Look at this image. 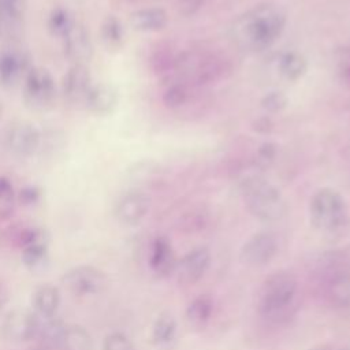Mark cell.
<instances>
[{"label": "cell", "mask_w": 350, "mask_h": 350, "mask_svg": "<svg viewBox=\"0 0 350 350\" xmlns=\"http://www.w3.org/2000/svg\"><path fill=\"white\" fill-rule=\"evenodd\" d=\"M313 350H331L328 346H319V347H314Z\"/></svg>", "instance_id": "obj_37"}, {"label": "cell", "mask_w": 350, "mask_h": 350, "mask_svg": "<svg viewBox=\"0 0 350 350\" xmlns=\"http://www.w3.org/2000/svg\"><path fill=\"white\" fill-rule=\"evenodd\" d=\"M38 314L26 309H14L5 314L0 325V334L10 342H26L36 338Z\"/></svg>", "instance_id": "obj_6"}, {"label": "cell", "mask_w": 350, "mask_h": 350, "mask_svg": "<svg viewBox=\"0 0 350 350\" xmlns=\"http://www.w3.org/2000/svg\"><path fill=\"white\" fill-rule=\"evenodd\" d=\"M100 36H101V41H103L104 46L108 51L119 49L123 44V37H124L123 26H122L120 21L113 15L107 16L101 23Z\"/></svg>", "instance_id": "obj_21"}, {"label": "cell", "mask_w": 350, "mask_h": 350, "mask_svg": "<svg viewBox=\"0 0 350 350\" xmlns=\"http://www.w3.org/2000/svg\"><path fill=\"white\" fill-rule=\"evenodd\" d=\"M253 129L258 133H269L272 130V122L268 118H260L254 122Z\"/></svg>", "instance_id": "obj_34"}, {"label": "cell", "mask_w": 350, "mask_h": 350, "mask_svg": "<svg viewBox=\"0 0 350 350\" xmlns=\"http://www.w3.org/2000/svg\"><path fill=\"white\" fill-rule=\"evenodd\" d=\"M211 254L206 247H197L187 253L178 264V279L182 283H193L200 279L209 267Z\"/></svg>", "instance_id": "obj_13"}, {"label": "cell", "mask_w": 350, "mask_h": 350, "mask_svg": "<svg viewBox=\"0 0 350 350\" xmlns=\"http://www.w3.org/2000/svg\"><path fill=\"white\" fill-rule=\"evenodd\" d=\"M276 154H278L276 145L273 142H265L257 149L254 154V165L258 170H267L273 164Z\"/></svg>", "instance_id": "obj_26"}, {"label": "cell", "mask_w": 350, "mask_h": 350, "mask_svg": "<svg viewBox=\"0 0 350 350\" xmlns=\"http://www.w3.org/2000/svg\"><path fill=\"white\" fill-rule=\"evenodd\" d=\"M187 98V93L183 85H172L163 94V101L167 107L175 108L182 105Z\"/></svg>", "instance_id": "obj_30"}, {"label": "cell", "mask_w": 350, "mask_h": 350, "mask_svg": "<svg viewBox=\"0 0 350 350\" xmlns=\"http://www.w3.org/2000/svg\"><path fill=\"white\" fill-rule=\"evenodd\" d=\"M92 86V77L88 67L85 64H72L63 77L62 93L68 103L83 104Z\"/></svg>", "instance_id": "obj_10"}, {"label": "cell", "mask_w": 350, "mask_h": 350, "mask_svg": "<svg viewBox=\"0 0 350 350\" xmlns=\"http://www.w3.org/2000/svg\"><path fill=\"white\" fill-rule=\"evenodd\" d=\"M74 25L75 22L70 15L68 10L63 7H56L51 11L48 18V30L51 31L52 36L63 38Z\"/></svg>", "instance_id": "obj_23"}, {"label": "cell", "mask_w": 350, "mask_h": 350, "mask_svg": "<svg viewBox=\"0 0 350 350\" xmlns=\"http://www.w3.org/2000/svg\"><path fill=\"white\" fill-rule=\"evenodd\" d=\"M175 320L171 314H161L153 325V339L156 343H167L175 334Z\"/></svg>", "instance_id": "obj_25"}, {"label": "cell", "mask_w": 350, "mask_h": 350, "mask_svg": "<svg viewBox=\"0 0 350 350\" xmlns=\"http://www.w3.org/2000/svg\"><path fill=\"white\" fill-rule=\"evenodd\" d=\"M8 15H7V12L4 11V8L1 7V4H0V36L3 34V31H4V26H5V18H7Z\"/></svg>", "instance_id": "obj_35"}, {"label": "cell", "mask_w": 350, "mask_h": 350, "mask_svg": "<svg viewBox=\"0 0 350 350\" xmlns=\"http://www.w3.org/2000/svg\"><path fill=\"white\" fill-rule=\"evenodd\" d=\"M176 264L178 262L175 260L170 242L165 238H157L152 246V256H150L152 269L160 276H167L175 271Z\"/></svg>", "instance_id": "obj_16"}, {"label": "cell", "mask_w": 350, "mask_h": 350, "mask_svg": "<svg viewBox=\"0 0 350 350\" xmlns=\"http://www.w3.org/2000/svg\"><path fill=\"white\" fill-rule=\"evenodd\" d=\"M287 97L282 92H271L261 100V107L271 113H276L283 111L287 107Z\"/></svg>", "instance_id": "obj_29"}, {"label": "cell", "mask_w": 350, "mask_h": 350, "mask_svg": "<svg viewBox=\"0 0 350 350\" xmlns=\"http://www.w3.org/2000/svg\"><path fill=\"white\" fill-rule=\"evenodd\" d=\"M278 252V241L271 232H258L249 238L241 249V260L247 265H264Z\"/></svg>", "instance_id": "obj_9"}, {"label": "cell", "mask_w": 350, "mask_h": 350, "mask_svg": "<svg viewBox=\"0 0 350 350\" xmlns=\"http://www.w3.org/2000/svg\"><path fill=\"white\" fill-rule=\"evenodd\" d=\"M284 26L286 11L279 4L260 3L234 22L232 36L242 49L260 52L276 41Z\"/></svg>", "instance_id": "obj_1"}, {"label": "cell", "mask_w": 350, "mask_h": 350, "mask_svg": "<svg viewBox=\"0 0 350 350\" xmlns=\"http://www.w3.org/2000/svg\"><path fill=\"white\" fill-rule=\"evenodd\" d=\"M85 107L94 115L105 116L113 112L118 104V93L108 83L93 85L85 98Z\"/></svg>", "instance_id": "obj_14"}, {"label": "cell", "mask_w": 350, "mask_h": 350, "mask_svg": "<svg viewBox=\"0 0 350 350\" xmlns=\"http://www.w3.org/2000/svg\"><path fill=\"white\" fill-rule=\"evenodd\" d=\"M41 197V193H40V189H37L36 186H26L23 187L21 191H19V201L21 204L23 205H34L38 202Z\"/></svg>", "instance_id": "obj_32"}, {"label": "cell", "mask_w": 350, "mask_h": 350, "mask_svg": "<svg viewBox=\"0 0 350 350\" xmlns=\"http://www.w3.org/2000/svg\"><path fill=\"white\" fill-rule=\"evenodd\" d=\"M60 304V293L55 286L44 284L36 290L33 295V305L40 317L55 316Z\"/></svg>", "instance_id": "obj_18"}, {"label": "cell", "mask_w": 350, "mask_h": 350, "mask_svg": "<svg viewBox=\"0 0 350 350\" xmlns=\"http://www.w3.org/2000/svg\"><path fill=\"white\" fill-rule=\"evenodd\" d=\"M150 200L142 191H129L116 204L115 215L126 226L139 223L149 211Z\"/></svg>", "instance_id": "obj_12"}, {"label": "cell", "mask_w": 350, "mask_h": 350, "mask_svg": "<svg viewBox=\"0 0 350 350\" xmlns=\"http://www.w3.org/2000/svg\"><path fill=\"white\" fill-rule=\"evenodd\" d=\"M63 49L66 56L74 64H85L93 55V42L88 29L77 23L71 27V30L62 38Z\"/></svg>", "instance_id": "obj_11"}, {"label": "cell", "mask_w": 350, "mask_h": 350, "mask_svg": "<svg viewBox=\"0 0 350 350\" xmlns=\"http://www.w3.org/2000/svg\"><path fill=\"white\" fill-rule=\"evenodd\" d=\"M308 68V62L298 52H287L279 59V71L287 81L299 79Z\"/></svg>", "instance_id": "obj_20"}, {"label": "cell", "mask_w": 350, "mask_h": 350, "mask_svg": "<svg viewBox=\"0 0 350 350\" xmlns=\"http://www.w3.org/2000/svg\"><path fill=\"white\" fill-rule=\"evenodd\" d=\"M247 209L262 221H276L284 216L286 204L279 190L264 178L253 175L241 185Z\"/></svg>", "instance_id": "obj_2"}, {"label": "cell", "mask_w": 350, "mask_h": 350, "mask_svg": "<svg viewBox=\"0 0 350 350\" xmlns=\"http://www.w3.org/2000/svg\"><path fill=\"white\" fill-rule=\"evenodd\" d=\"M40 131L27 122H19L7 130L4 135V145L12 154L18 157L33 156L40 146Z\"/></svg>", "instance_id": "obj_8"}, {"label": "cell", "mask_w": 350, "mask_h": 350, "mask_svg": "<svg viewBox=\"0 0 350 350\" xmlns=\"http://www.w3.org/2000/svg\"><path fill=\"white\" fill-rule=\"evenodd\" d=\"M297 291V280L288 272H275L260 291V310L267 317L280 316L291 304Z\"/></svg>", "instance_id": "obj_4"}, {"label": "cell", "mask_w": 350, "mask_h": 350, "mask_svg": "<svg viewBox=\"0 0 350 350\" xmlns=\"http://www.w3.org/2000/svg\"><path fill=\"white\" fill-rule=\"evenodd\" d=\"M343 72H345V75H346V78H347V79H349V81H350V67H349V68H347V70H345V71H343Z\"/></svg>", "instance_id": "obj_38"}, {"label": "cell", "mask_w": 350, "mask_h": 350, "mask_svg": "<svg viewBox=\"0 0 350 350\" xmlns=\"http://www.w3.org/2000/svg\"><path fill=\"white\" fill-rule=\"evenodd\" d=\"M167 14L163 8L148 7L130 15V25L138 31H159L167 25Z\"/></svg>", "instance_id": "obj_15"}, {"label": "cell", "mask_w": 350, "mask_h": 350, "mask_svg": "<svg viewBox=\"0 0 350 350\" xmlns=\"http://www.w3.org/2000/svg\"><path fill=\"white\" fill-rule=\"evenodd\" d=\"M56 97V86L52 75L45 68H30L25 75L23 100L36 111L49 108Z\"/></svg>", "instance_id": "obj_5"}, {"label": "cell", "mask_w": 350, "mask_h": 350, "mask_svg": "<svg viewBox=\"0 0 350 350\" xmlns=\"http://www.w3.org/2000/svg\"><path fill=\"white\" fill-rule=\"evenodd\" d=\"M103 350H134L129 338L120 332H112L105 336Z\"/></svg>", "instance_id": "obj_31"}, {"label": "cell", "mask_w": 350, "mask_h": 350, "mask_svg": "<svg viewBox=\"0 0 350 350\" xmlns=\"http://www.w3.org/2000/svg\"><path fill=\"white\" fill-rule=\"evenodd\" d=\"M46 256V243H34L23 247L22 252V261L30 267L34 268L44 262Z\"/></svg>", "instance_id": "obj_28"}, {"label": "cell", "mask_w": 350, "mask_h": 350, "mask_svg": "<svg viewBox=\"0 0 350 350\" xmlns=\"http://www.w3.org/2000/svg\"><path fill=\"white\" fill-rule=\"evenodd\" d=\"M310 220L320 231H339L347 220V208L343 197L332 189H320L310 201Z\"/></svg>", "instance_id": "obj_3"}, {"label": "cell", "mask_w": 350, "mask_h": 350, "mask_svg": "<svg viewBox=\"0 0 350 350\" xmlns=\"http://www.w3.org/2000/svg\"><path fill=\"white\" fill-rule=\"evenodd\" d=\"M212 312V302L208 297H198L193 299L186 309V319L193 327H204L209 320Z\"/></svg>", "instance_id": "obj_22"}, {"label": "cell", "mask_w": 350, "mask_h": 350, "mask_svg": "<svg viewBox=\"0 0 350 350\" xmlns=\"http://www.w3.org/2000/svg\"><path fill=\"white\" fill-rule=\"evenodd\" d=\"M59 347L63 350H93V339L83 327L66 325Z\"/></svg>", "instance_id": "obj_19"}, {"label": "cell", "mask_w": 350, "mask_h": 350, "mask_svg": "<svg viewBox=\"0 0 350 350\" xmlns=\"http://www.w3.org/2000/svg\"><path fill=\"white\" fill-rule=\"evenodd\" d=\"M25 68V60L21 53L15 51L0 52V85H14Z\"/></svg>", "instance_id": "obj_17"}, {"label": "cell", "mask_w": 350, "mask_h": 350, "mask_svg": "<svg viewBox=\"0 0 350 350\" xmlns=\"http://www.w3.org/2000/svg\"><path fill=\"white\" fill-rule=\"evenodd\" d=\"M0 113H1V105H0Z\"/></svg>", "instance_id": "obj_40"}, {"label": "cell", "mask_w": 350, "mask_h": 350, "mask_svg": "<svg viewBox=\"0 0 350 350\" xmlns=\"http://www.w3.org/2000/svg\"><path fill=\"white\" fill-rule=\"evenodd\" d=\"M202 3L204 0H178V11L185 16H190L201 8Z\"/></svg>", "instance_id": "obj_33"}, {"label": "cell", "mask_w": 350, "mask_h": 350, "mask_svg": "<svg viewBox=\"0 0 350 350\" xmlns=\"http://www.w3.org/2000/svg\"><path fill=\"white\" fill-rule=\"evenodd\" d=\"M64 287L75 295H88L101 291L107 283L105 275L94 267L81 265L64 273L62 278Z\"/></svg>", "instance_id": "obj_7"}, {"label": "cell", "mask_w": 350, "mask_h": 350, "mask_svg": "<svg viewBox=\"0 0 350 350\" xmlns=\"http://www.w3.org/2000/svg\"><path fill=\"white\" fill-rule=\"evenodd\" d=\"M329 297L339 306L350 305V275H338L329 284Z\"/></svg>", "instance_id": "obj_24"}, {"label": "cell", "mask_w": 350, "mask_h": 350, "mask_svg": "<svg viewBox=\"0 0 350 350\" xmlns=\"http://www.w3.org/2000/svg\"><path fill=\"white\" fill-rule=\"evenodd\" d=\"M7 298H8V295H7V290L0 284V309L4 306V304L7 302Z\"/></svg>", "instance_id": "obj_36"}, {"label": "cell", "mask_w": 350, "mask_h": 350, "mask_svg": "<svg viewBox=\"0 0 350 350\" xmlns=\"http://www.w3.org/2000/svg\"><path fill=\"white\" fill-rule=\"evenodd\" d=\"M36 350H51V349H45V347H41V346H38V349H36Z\"/></svg>", "instance_id": "obj_39"}, {"label": "cell", "mask_w": 350, "mask_h": 350, "mask_svg": "<svg viewBox=\"0 0 350 350\" xmlns=\"http://www.w3.org/2000/svg\"><path fill=\"white\" fill-rule=\"evenodd\" d=\"M15 191L11 180L5 176H0V216H7L14 205Z\"/></svg>", "instance_id": "obj_27"}]
</instances>
